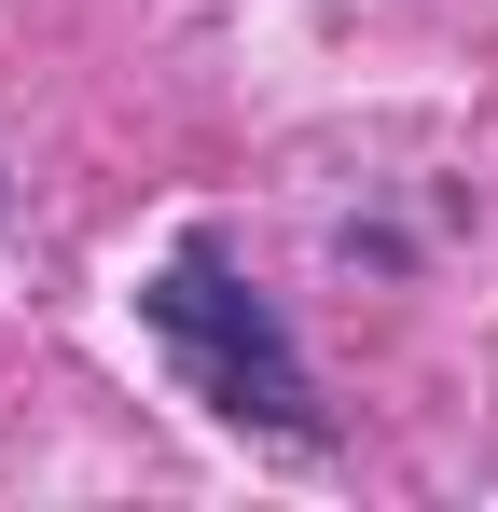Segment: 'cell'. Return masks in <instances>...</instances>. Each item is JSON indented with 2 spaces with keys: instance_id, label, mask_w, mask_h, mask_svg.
I'll return each mask as SVG.
<instances>
[{
  "instance_id": "cell-1",
  "label": "cell",
  "mask_w": 498,
  "mask_h": 512,
  "mask_svg": "<svg viewBox=\"0 0 498 512\" xmlns=\"http://www.w3.org/2000/svg\"><path fill=\"white\" fill-rule=\"evenodd\" d=\"M139 319H153V346L194 374V402L236 429H277V443H305L319 429V402H305V360H291V333H277V305L263 291H236L222 277V250H180L139 291Z\"/></svg>"
}]
</instances>
